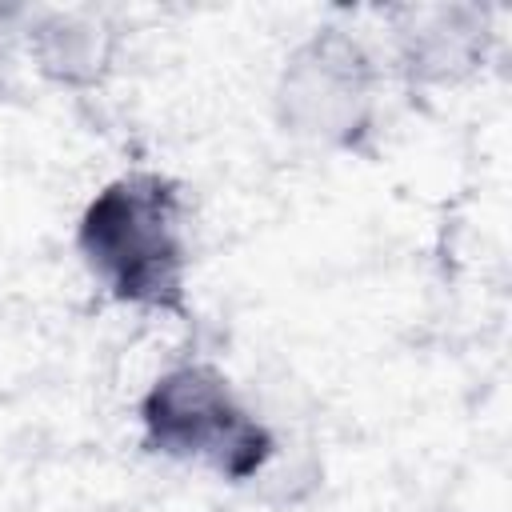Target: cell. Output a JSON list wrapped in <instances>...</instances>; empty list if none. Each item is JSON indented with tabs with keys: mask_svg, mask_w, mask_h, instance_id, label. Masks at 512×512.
I'll return each instance as SVG.
<instances>
[{
	"mask_svg": "<svg viewBox=\"0 0 512 512\" xmlns=\"http://www.w3.org/2000/svg\"><path fill=\"white\" fill-rule=\"evenodd\" d=\"M72 248L88 280L120 308L184 316L192 284V204L160 168L104 180L76 216Z\"/></svg>",
	"mask_w": 512,
	"mask_h": 512,
	"instance_id": "obj_1",
	"label": "cell"
},
{
	"mask_svg": "<svg viewBox=\"0 0 512 512\" xmlns=\"http://www.w3.org/2000/svg\"><path fill=\"white\" fill-rule=\"evenodd\" d=\"M136 428L144 452L228 484L260 480L280 452L276 428L212 360L160 368L136 400Z\"/></svg>",
	"mask_w": 512,
	"mask_h": 512,
	"instance_id": "obj_2",
	"label": "cell"
},
{
	"mask_svg": "<svg viewBox=\"0 0 512 512\" xmlns=\"http://www.w3.org/2000/svg\"><path fill=\"white\" fill-rule=\"evenodd\" d=\"M384 56L348 24H316L284 52L272 80L276 132L300 148L348 156L376 140Z\"/></svg>",
	"mask_w": 512,
	"mask_h": 512,
	"instance_id": "obj_3",
	"label": "cell"
},
{
	"mask_svg": "<svg viewBox=\"0 0 512 512\" xmlns=\"http://www.w3.org/2000/svg\"><path fill=\"white\" fill-rule=\"evenodd\" d=\"M492 48V16L476 4H404L388 12V64L412 88L472 80Z\"/></svg>",
	"mask_w": 512,
	"mask_h": 512,
	"instance_id": "obj_4",
	"label": "cell"
},
{
	"mask_svg": "<svg viewBox=\"0 0 512 512\" xmlns=\"http://www.w3.org/2000/svg\"><path fill=\"white\" fill-rule=\"evenodd\" d=\"M24 52L48 84L92 92L116 72L120 32L96 8H28Z\"/></svg>",
	"mask_w": 512,
	"mask_h": 512,
	"instance_id": "obj_5",
	"label": "cell"
},
{
	"mask_svg": "<svg viewBox=\"0 0 512 512\" xmlns=\"http://www.w3.org/2000/svg\"><path fill=\"white\" fill-rule=\"evenodd\" d=\"M24 24H28V8H8L0 4V56L8 52H24Z\"/></svg>",
	"mask_w": 512,
	"mask_h": 512,
	"instance_id": "obj_6",
	"label": "cell"
}]
</instances>
